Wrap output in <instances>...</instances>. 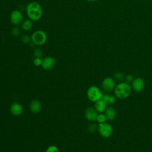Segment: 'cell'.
<instances>
[{"label": "cell", "instance_id": "obj_1", "mask_svg": "<svg viewBox=\"0 0 152 152\" xmlns=\"http://www.w3.org/2000/svg\"><path fill=\"white\" fill-rule=\"evenodd\" d=\"M26 11L28 17L31 21H38L42 16V8L39 3L35 1L29 2L26 6Z\"/></svg>", "mask_w": 152, "mask_h": 152}, {"label": "cell", "instance_id": "obj_2", "mask_svg": "<svg viewBox=\"0 0 152 152\" xmlns=\"http://www.w3.org/2000/svg\"><path fill=\"white\" fill-rule=\"evenodd\" d=\"M132 91L131 84L125 82H119L116 84L113 92L116 98L119 99H125L128 98Z\"/></svg>", "mask_w": 152, "mask_h": 152}, {"label": "cell", "instance_id": "obj_3", "mask_svg": "<svg viewBox=\"0 0 152 152\" xmlns=\"http://www.w3.org/2000/svg\"><path fill=\"white\" fill-rule=\"evenodd\" d=\"M103 93L101 89L96 86H90L87 91V98L93 102H96L100 100Z\"/></svg>", "mask_w": 152, "mask_h": 152}, {"label": "cell", "instance_id": "obj_4", "mask_svg": "<svg viewBox=\"0 0 152 152\" xmlns=\"http://www.w3.org/2000/svg\"><path fill=\"white\" fill-rule=\"evenodd\" d=\"M31 42L37 46L45 44L47 40V35L42 30H36L33 33L31 36Z\"/></svg>", "mask_w": 152, "mask_h": 152}, {"label": "cell", "instance_id": "obj_5", "mask_svg": "<svg viewBox=\"0 0 152 152\" xmlns=\"http://www.w3.org/2000/svg\"><path fill=\"white\" fill-rule=\"evenodd\" d=\"M97 131L101 137L107 138L112 135L113 132V128L111 124L105 122L104 123L98 124Z\"/></svg>", "mask_w": 152, "mask_h": 152}, {"label": "cell", "instance_id": "obj_6", "mask_svg": "<svg viewBox=\"0 0 152 152\" xmlns=\"http://www.w3.org/2000/svg\"><path fill=\"white\" fill-rule=\"evenodd\" d=\"M102 88L104 93H110L114 90L116 86L115 80L113 77H106L102 81Z\"/></svg>", "mask_w": 152, "mask_h": 152}, {"label": "cell", "instance_id": "obj_7", "mask_svg": "<svg viewBox=\"0 0 152 152\" xmlns=\"http://www.w3.org/2000/svg\"><path fill=\"white\" fill-rule=\"evenodd\" d=\"M132 90L135 93H140L145 88V84L144 80L141 77L134 78L133 81L131 84Z\"/></svg>", "mask_w": 152, "mask_h": 152}, {"label": "cell", "instance_id": "obj_8", "mask_svg": "<svg viewBox=\"0 0 152 152\" xmlns=\"http://www.w3.org/2000/svg\"><path fill=\"white\" fill-rule=\"evenodd\" d=\"M11 23L15 26L19 25L23 21V15L20 11L15 10L12 11L10 16Z\"/></svg>", "mask_w": 152, "mask_h": 152}, {"label": "cell", "instance_id": "obj_9", "mask_svg": "<svg viewBox=\"0 0 152 152\" xmlns=\"http://www.w3.org/2000/svg\"><path fill=\"white\" fill-rule=\"evenodd\" d=\"M98 114L99 113L94 107H88L85 110L86 118L91 122H94L96 121Z\"/></svg>", "mask_w": 152, "mask_h": 152}, {"label": "cell", "instance_id": "obj_10", "mask_svg": "<svg viewBox=\"0 0 152 152\" xmlns=\"http://www.w3.org/2000/svg\"><path fill=\"white\" fill-rule=\"evenodd\" d=\"M55 59L52 56H46L42 59V67L45 70L51 69L55 65Z\"/></svg>", "mask_w": 152, "mask_h": 152}, {"label": "cell", "instance_id": "obj_11", "mask_svg": "<svg viewBox=\"0 0 152 152\" xmlns=\"http://www.w3.org/2000/svg\"><path fill=\"white\" fill-rule=\"evenodd\" d=\"M10 112L14 116H19L23 112V106L18 102H14L10 106Z\"/></svg>", "mask_w": 152, "mask_h": 152}, {"label": "cell", "instance_id": "obj_12", "mask_svg": "<svg viewBox=\"0 0 152 152\" xmlns=\"http://www.w3.org/2000/svg\"><path fill=\"white\" fill-rule=\"evenodd\" d=\"M101 99L105 103L107 106H110L115 103L116 100V97L115 96V95H113L110 93H105L103 94Z\"/></svg>", "mask_w": 152, "mask_h": 152}, {"label": "cell", "instance_id": "obj_13", "mask_svg": "<svg viewBox=\"0 0 152 152\" xmlns=\"http://www.w3.org/2000/svg\"><path fill=\"white\" fill-rule=\"evenodd\" d=\"M103 113L106 117L107 121H109L114 120L116 116V111L115 109L112 106H107Z\"/></svg>", "mask_w": 152, "mask_h": 152}, {"label": "cell", "instance_id": "obj_14", "mask_svg": "<svg viewBox=\"0 0 152 152\" xmlns=\"http://www.w3.org/2000/svg\"><path fill=\"white\" fill-rule=\"evenodd\" d=\"M42 108V104L39 100H33L31 101L30 104V109L31 112L34 113H39Z\"/></svg>", "mask_w": 152, "mask_h": 152}, {"label": "cell", "instance_id": "obj_15", "mask_svg": "<svg viewBox=\"0 0 152 152\" xmlns=\"http://www.w3.org/2000/svg\"><path fill=\"white\" fill-rule=\"evenodd\" d=\"M107 107V106H106L105 103L102 99L94 102V107L99 113H103Z\"/></svg>", "mask_w": 152, "mask_h": 152}, {"label": "cell", "instance_id": "obj_16", "mask_svg": "<svg viewBox=\"0 0 152 152\" xmlns=\"http://www.w3.org/2000/svg\"><path fill=\"white\" fill-rule=\"evenodd\" d=\"M33 26V23L31 20L30 19H27L24 20L23 23H22V28L25 30V31H28L30 30Z\"/></svg>", "mask_w": 152, "mask_h": 152}, {"label": "cell", "instance_id": "obj_17", "mask_svg": "<svg viewBox=\"0 0 152 152\" xmlns=\"http://www.w3.org/2000/svg\"><path fill=\"white\" fill-rule=\"evenodd\" d=\"M125 75L124 74V73H122V72L120 71H117L115 72L113 75V78L115 81H119V82H122V81H124L125 80Z\"/></svg>", "mask_w": 152, "mask_h": 152}, {"label": "cell", "instance_id": "obj_18", "mask_svg": "<svg viewBox=\"0 0 152 152\" xmlns=\"http://www.w3.org/2000/svg\"><path fill=\"white\" fill-rule=\"evenodd\" d=\"M106 121H107V119H106V117L104 113H100L98 114L97 119H96V121L99 124L104 123V122H106Z\"/></svg>", "mask_w": 152, "mask_h": 152}, {"label": "cell", "instance_id": "obj_19", "mask_svg": "<svg viewBox=\"0 0 152 152\" xmlns=\"http://www.w3.org/2000/svg\"><path fill=\"white\" fill-rule=\"evenodd\" d=\"M98 129V125H97L95 123L90 124L87 128V130L90 133H94L96 131H97Z\"/></svg>", "mask_w": 152, "mask_h": 152}, {"label": "cell", "instance_id": "obj_20", "mask_svg": "<svg viewBox=\"0 0 152 152\" xmlns=\"http://www.w3.org/2000/svg\"><path fill=\"white\" fill-rule=\"evenodd\" d=\"M21 42L24 44H28L31 42V37L28 34H24L22 36L21 39Z\"/></svg>", "mask_w": 152, "mask_h": 152}, {"label": "cell", "instance_id": "obj_21", "mask_svg": "<svg viewBox=\"0 0 152 152\" xmlns=\"http://www.w3.org/2000/svg\"><path fill=\"white\" fill-rule=\"evenodd\" d=\"M33 55L34 58H41L43 55V51L40 48H36L33 50Z\"/></svg>", "mask_w": 152, "mask_h": 152}, {"label": "cell", "instance_id": "obj_22", "mask_svg": "<svg viewBox=\"0 0 152 152\" xmlns=\"http://www.w3.org/2000/svg\"><path fill=\"white\" fill-rule=\"evenodd\" d=\"M11 34L14 36V37H17L18 36H19L20 33V30L19 29L18 27H14L11 30Z\"/></svg>", "mask_w": 152, "mask_h": 152}, {"label": "cell", "instance_id": "obj_23", "mask_svg": "<svg viewBox=\"0 0 152 152\" xmlns=\"http://www.w3.org/2000/svg\"><path fill=\"white\" fill-rule=\"evenodd\" d=\"M134 79V77L133 76V75L132 74H128L126 75L125 77V80H124V81L131 84V83L133 81Z\"/></svg>", "mask_w": 152, "mask_h": 152}, {"label": "cell", "instance_id": "obj_24", "mask_svg": "<svg viewBox=\"0 0 152 152\" xmlns=\"http://www.w3.org/2000/svg\"><path fill=\"white\" fill-rule=\"evenodd\" d=\"M46 152H59V150L56 146L52 145L49 146L46 148Z\"/></svg>", "mask_w": 152, "mask_h": 152}, {"label": "cell", "instance_id": "obj_25", "mask_svg": "<svg viewBox=\"0 0 152 152\" xmlns=\"http://www.w3.org/2000/svg\"><path fill=\"white\" fill-rule=\"evenodd\" d=\"M33 62V64L35 66H40L42 65V59H41L40 58H34Z\"/></svg>", "mask_w": 152, "mask_h": 152}, {"label": "cell", "instance_id": "obj_26", "mask_svg": "<svg viewBox=\"0 0 152 152\" xmlns=\"http://www.w3.org/2000/svg\"><path fill=\"white\" fill-rule=\"evenodd\" d=\"M87 1H89V2H94V1H96L97 0H87Z\"/></svg>", "mask_w": 152, "mask_h": 152}]
</instances>
